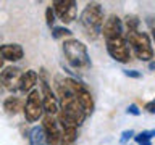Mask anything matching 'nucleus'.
Here are the masks:
<instances>
[{"label":"nucleus","instance_id":"20","mask_svg":"<svg viewBox=\"0 0 155 145\" xmlns=\"http://www.w3.org/2000/svg\"><path fill=\"white\" fill-rule=\"evenodd\" d=\"M133 135H136L133 129H129V130H123V134H121V137H120V142H121V143H126L128 140H131V137H133Z\"/></svg>","mask_w":155,"mask_h":145},{"label":"nucleus","instance_id":"2","mask_svg":"<svg viewBox=\"0 0 155 145\" xmlns=\"http://www.w3.org/2000/svg\"><path fill=\"white\" fill-rule=\"evenodd\" d=\"M63 55L70 66L78 71H86L91 68V56L87 47L78 39H68L63 42Z\"/></svg>","mask_w":155,"mask_h":145},{"label":"nucleus","instance_id":"9","mask_svg":"<svg viewBox=\"0 0 155 145\" xmlns=\"http://www.w3.org/2000/svg\"><path fill=\"white\" fill-rule=\"evenodd\" d=\"M55 118H57V123L60 126V130H61V143L63 145L74 143V140L78 137V126L73 123L68 116L63 114L60 110H58V113L55 114Z\"/></svg>","mask_w":155,"mask_h":145},{"label":"nucleus","instance_id":"10","mask_svg":"<svg viewBox=\"0 0 155 145\" xmlns=\"http://www.w3.org/2000/svg\"><path fill=\"white\" fill-rule=\"evenodd\" d=\"M41 126H42L44 132L47 135L48 145H63L61 143V130H60V126H58L55 116L45 114Z\"/></svg>","mask_w":155,"mask_h":145},{"label":"nucleus","instance_id":"23","mask_svg":"<svg viewBox=\"0 0 155 145\" xmlns=\"http://www.w3.org/2000/svg\"><path fill=\"white\" fill-rule=\"evenodd\" d=\"M144 108H145V111H147V113L155 114V98L150 100V102H147V103L144 105Z\"/></svg>","mask_w":155,"mask_h":145},{"label":"nucleus","instance_id":"17","mask_svg":"<svg viewBox=\"0 0 155 145\" xmlns=\"http://www.w3.org/2000/svg\"><path fill=\"white\" fill-rule=\"evenodd\" d=\"M155 137V129H149V130H140L139 134L134 135V140L137 143H144V142H150V139Z\"/></svg>","mask_w":155,"mask_h":145},{"label":"nucleus","instance_id":"13","mask_svg":"<svg viewBox=\"0 0 155 145\" xmlns=\"http://www.w3.org/2000/svg\"><path fill=\"white\" fill-rule=\"evenodd\" d=\"M0 56L7 61H19L24 56V50L19 44H3L0 45Z\"/></svg>","mask_w":155,"mask_h":145},{"label":"nucleus","instance_id":"1","mask_svg":"<svg viewBox=\"0 0 155 145\" xmlns=\"http://www.w3.org/2000/svg\"><path fill=\"white\" fill-rule=\"evenodd\" d=\"M104 23H105L104 7L97 2L87 3L79 16V24L86 34V37L91 39V40L99 39L102 36V26H104Z\"/></svg>","mask_w":155,"mask_h":145},{"label":"nucleus","instance_id":"18","mask_svg":"<svg viewBox=\"0 0 155 145\" xmlns=\"http://www.w3.org/2000/svg\"><path fill=\"white\" fill-rule=\"evenodd\" d=\"M71 31L68 27H53V31H52V36L55 37V39H60V37H65V36H71Z\"/></svg>","mask_w":155,"mask_h":145},{"label":"nucleus","instance_id":"19","mask_svg":"<svg viewBox=\"0 0 155 145\" xmlns=\"http://www.w3.org/2000/svg\"><path fill=\"white\" fill-rule=\"evenodd\" d=\"M55 13H53L52 7H47L45 10V21H47V26L48 27H53V24H55Z\"/></svg>","mask_w":155,"mask_h":145},{"label":"nucleus","instance_id":"25","mask_svg":"<svg viewBox=\"0 0 155 145\" xmlns=\"http://www.w3.org/2000/svg\"><path fill=\"white\" fill-rule=\"evenodd\" d=\"M3 63H5V60H3L2 56H0V69H2V68H3Z\"/></svg>","mask_w":155,"mask_h":145},{"label":"nucleus","instance_id":"7","mask_svg":"<svg viewBox=\"0 0 155 145\" xmlns=\"http://www.w3.org/2000/svg\"><path fill=\"white\" fill-rule=\"evenodd\" d=\"M24 118L29 123H36L44 116V106H42V97L39 89H32L28 94L24 100V108H23Z\"/></svg>","mask_w":155,"mask_h":145},{"label":"nucleus","instance_id":"24","mask_svg":"<svg viewBox=\"0 0 155 145\" xmlns=\"http://www.w3.org/2000/svg\"><path fill=\"white\" fill-rule=\"evenodd\" d=\"M149 68H150V69H152V71H155V61H153V60L149 63Z\"/></svg>","mask_w":155,"mask_h":145},{"label":"nucleus","instance_id":"6","mask_svg":"<svg viewBox=\"0 0 155 145\" xmlns=\"http://www.w3.org/2000/svg\"><path fill=\"white\" fill-rule=\"evenodd\" d=\"M66 81H68V85L71 87V90H73V94H74L76 100L79 102V105L82 106L86 116H91L92 113H94V108H95V103H94V98H92L91 90L87 89L82 82L78 81V79L66 77Z\"/></svg>","mask_w":155,"mask_h":145},{"label":"nucleus","instance_id":"21","mask_svg":"<svg viewBox=\"0 0 155 145\" xmlns=\"http://www.w3.org/2000/svg\"><path fill=\"white\" fill-rule=\"evenodd\" d=\"M126 113H128V114H133V116H139V114H140V110L137 108V105H136V103H131V105L128 106V110H126Z\"/></svg>","mask_w":155,"mask_h":145},{"label":"nucleus","instance_id":"22","mask_svg":"<svg viewBox=\"0 0 155 145\" xmlns=\"http://www.w3.org/2000/svg\"><path fill=\"white\" fill-rule=\"evenodd\" d=\"M124 76L133 77V79H140V77H142V74H140L139 71H136V69H124Z\"/></svg>","mask_w":155,"mask_h":145},{"label":"nucleus","instance_id":"14","mask_svg":"<svg viewBox=\"0 0 155 145\" xmlns=\"http://www.w3.org/2000/svg\"><path fill=\"white\" fill-rule=\"evenodd\" d=\"M29 145H48L47 135L44 132L42 126H34L29 130Z\"/></svg>","mask_w":155,"mask_h":145},{"label":"nucleus","instance_id":"4","mask_svg":"<svg viewBox=\"0 0 155 145\" xmlns=\"http://www.w3.org/2000/svg\"><path fill=\"white\" fill-rule=\"evenodd\" d=\"M37 74H39V84H41V97H42L44 113L55 116L58 113V110H60V106H58V98H57L55 90L52 89L50 82H48L47 71L44 69V68H41V71H39Z\"/></svg>","mask_w":155,"mask_h":145},{"label":"nucleus","instance_id":"28","mask_svg":"<svg viewBox=\"0 0 155 145\" xmlns=\"http://www.w3.org/2000/svg\"><path fill=\"white\" fill-rule=\"evenodd\" d=\"M139 145H152L150 142H144V143H139Z\"/></svg>","mask_w":155,"mask_h":145},{"label":"nucleus","instance_id":"15","mask_svg":"<svg viewBox=\"0 0 155 145\" xmlns=\"http://www.w3.org/2000/svg\"><path fill=\"white\" fill-rule=\"evenodd\" d=\"M3 108L10 114H16L24 108V100H21L19 97H8L3 102Z\"/></svg>","mask_w":155,"mask_h":145},{"label":"nucleus","instance_id":"12","mask_svg":"<svg viewBox=\"0 0 155 145\" xmlns=\"http://www.w3.org/2000/svg\"><path fill=\"white\" fill-rule=\"evenodd\" d=\"M37 81H39V74H37V71H34V69H28V71H24L21 72V77H19V81H18V89L21 94H29L32 89H34V85L37 84Z\"/></svg>","mask_w":155,"mask_h":145},{"label":"nucleus","instance_id":"26","mask_svg":"<svg viewBox=\"0 0 155 145\" xmlns=\"http://www.w3.org/2000/svg\"><path fill=\"white\" fill-rule=\"evenodd\" d=\"M152 39H153V42H155V27H152Z\"/></svg>","mask_w":155,"mask_h":145},{"label":"nucleus","instance_id":"3","mask_svg":"<svg viewBox=\"0 0 155 145\" xmlns=\"http://www.w3.org/2000/svg\"><path fill=\"white\" fill-rule=\"evenodd\" d=\"M124 34L131 52L136 55L137 60L147 61V63L153 60V47H152L150 36L147 32L140 31V29H133V31H126Z\"/></svg>","mask_w":155,"mask_h":145},{"label":"nucleus","instance_id":"27","mask_svg":"<svg viewBox=\"0 0 155 145\" xmlns=\"http://www.w3.org/2000/svg\"><path fill=\"white\" fill-rule=\"evenodd\" d=\"M3 90H5V89H3V85H2V84H0V95H2V94H3Z\"/></svg>","mask_w":155,"mask_h":145},{"label":"nucleus","instance_id":"16","mask_svg":"<svg viewBox=\"0 0 155 145\" xmlns=\"http://www.w3.org/2000/svg\"><path fill=\"white\" fill-rule=\"evenodd\" d=\"M123 26H126V31H133V29H140V19L136 14H128L124 18Z\"/></svg>","mask_w":155,"mask_h":145},{"label":"nucleus","instance_id":"8","mask_svg":"<svg viewBox=\"0 0 155 145\" xmlns=\"http://www.w3.org/2000/svg\"><path fill=\"white\" fill-rule=\"evenodd\" d=\"M52 10L55 16L65 24L73 23L78 16V7L74 0H55L52 3Z\"/></svg>","mask_w":155,"mask_h":145},{"label":"nucleus","instance_id":"11","mask_svg":"<svg viewBox=\"0 0 155 145\" xmlns=\"http://www.w3.org/2000/svg\"><path fill=\"white\" fill-rule=\"evenodd\" d=\"M21 77V69L16 66H7L0 72V84L3 85L5 90L15 92L18 89V81Z\"/></svg>","mask_w":155,"mask_h":145},{"label":"nucleus","instance_id":"5","mask_svg":"<svg viewBox=\"0 0 155 145\" xmlns=\"http://www.w3.org/2000/svg\"><path fill=\"white\" fill-rule=\"evenodd\" d=\"M105 45H107L108 55L115 61H118V63H129L131 61V48L128 45V40H126V34L105 39Z\"/></svg>","mask_w":155,"mask_h":145}]
</instances>
